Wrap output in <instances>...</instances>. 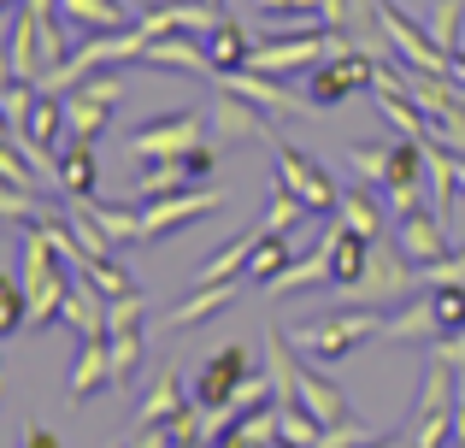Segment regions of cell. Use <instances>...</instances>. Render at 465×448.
<instances>
[{
	"label": "cell",
	"instance_id": "19",
	"mask_svg": "<svg viewBox=\"0 0 465 448\" xmlns=\"http://www.w3.org/2000/svg\"><path fill=\"white\" fill-rule=\"evenodd\" d=\"M436 336H442V324H436L430 295H412L401 313L383 319V336H377V343H436Z\"/></svg>",
	"mask_w": 465,
	"mask_h": 448
},
{
	"label": "cell",
	"instance_id": "30",
	"mask_svg": "<svg viewBox=\"0 0 465 448\" xmlns=\"http://www.w3.org/2000/svg\"><path fill=\"white\" fill-rule=\"evenodd\" d=\"M389 154H395V142H353L348 148V165L360 172V184L377 189V195H383V177H389Z\"/></svg>",
	"mask_w": 465,
	"mask_h": 448
},
{
	"label": "cell",
	"instance_id": "10",
	"mask_svg": "<svg viewBox=\"0 0 465 448\" xmlns=\"http://www.w3.org/2000/svg\"><path fill=\"white\" fill-rule=\"evenodd\" d=\"M142 65H153V71H183V77H218V65H213V54H206V42H194L189 30L153 35V42L142 47Z\"/></svg>",
	"mask_w": 465,
	"mask_h": 448
},
{
	"label": "cell",
	"instance_id": "33",
	"mask_svg": "<svg viewBox=\"0 0 465 448\" xmlns=\"http://www.w3.org/2000/svg\"><path fill=\"white\" fill-rule=\"evenodd\" d=\"M30 331V295L18 277H0V336H24Z\"/></svg>",
	"mask_w": 465,
	"mask_h": 448
},
{
	"label": "cell",
	"instance_id": "25",
	"mask_svg": "<svg viewBox=\"0 0 465 448\" xmlns=\"http://www.w3.org/2000/svg\"><path fill=\"white\" fill-rule=\"evenodd\" d=\"M177 407H183V372H177V366H165V372H159V378L148 383V395H142L136 425H165Z\"/></svg>",
	"mask_w": 465,
	"mask_h": 448
},
{
	"label": "cell",
	"instance_id": "3",
	"mask_svg": "<svg viewBox=\"0 0 465 448\" xmlns=\"http://www.w3.org/2000/svg\"><path fill=\"white\" fill-rule=\"evenodd\" d=\"M206 118L201 113H165V118H148V124H136L130 130V154L136 160H183L189 148H201L206 142Z\"/></svg>",
	"mask_w": 465,
	"mask_h": 448
},
{
	"label": "cell",
	"instance_id": "8",
	"mask_svg": "<svg viewBox=\"0 0 465 448\" xmlns=\"http://www.w3.org/2000/svg\"><path fill=\"white\" fill-rule=\"evenodd\" d=\"M242 378H253V354H248L242 343H230V348H218V354L206 360L201 372H194V390H189V395H194L201 407H224L230 395L242 390Z\"/></svg>",
	"mask_w": 465,
	"mask_h": 448
},
{
	"label": "cell",
	"instance_id": "46",
	"mask_svg": "<svg viewBox=\"0 0 465 448\" xmlns=\"http://www.w3.org/2000/svg\"><path fill=\"white\" fill-rule=\"evenodd\" d=\"M213 6H218V12H224V0H213Z\"/></svg>",
	"mask_w": 465,
	"mask_h": 448
},
{
	"label": "cell",
	"instance_id": "31",
	"mask_svg": "<svg viewBox=\"0 0 465 448\" xmlns=\"http://www.w3.org/2000/svg\"><path fill=\"white\" fill-rule=\"evenodd\" d=\"M77 277H89V284L101 289L106 301H113V295H130V289H136V277H130L124 265L113 260V254H94V260H83V265H77Z\"/></svg>",
	"mask_w": 465,
	"mask_h": 448
},
{
	"label": "cell",
	"instance_id": "43",
	"mask_svg": "<svg viewBox=\"0 0 465 448\" xmlns=\"http://www.w3.org/2000/svg\"><path fill=\"white\" fill-rule=\"evenodd\" d=\"M454 77L465 83V47H460V54H454Z\"/></svg>",
	"mask_w": 465,
	"mask_h": 448
},
{
	"label": "cell",
	"instance_id": "6",
	"mask_svg": "<svg viewBox=\"0 0 465 448\" xmlns=\"http://www.w3.org/2000/svg\"><path fill=\"white\" fill-rule=\"evenodd\" d=\"M113 101H124V77H89L65 95V130L71 142H94L113 118Z\"/></svg>",
	"mask_w": 465,
	"mask_h": 448
},
{
	"label": "cell",
	"instance_id": "16",
	"mask_svg": "<svg viewBox=\"0 0 465 448\" xmlns=\"http://www.w3.org/2000/svg\"><path fill=\"white\" fill-rule=\"evenodd\" d=\"M59 319L77 331V343H89V336H113V331H106V295L89 284V277H77V284H71L65 313H59Z\"/></svg>",
	"mask_w": 465,
	"mask_h": 448
},
{
	"label": "cell",
	"instance_id": "4",
	"mask_svg": "<svg viewBox=\"0 0 465 448\" xmlns=\"http://www.w3.org/2000/svg\"><path fill=\"white\" fill-rule=\"evenodd\" d=\"M272 160H277V184L289 189V195H301V207L307 213H336V201H341V189L330 184V172L318 160H307V154L301 148H289V142H277L272 148Z\"/></svg>",
	"mask_w": 465,
	"mask_h": 448
},
{
	"label": "cell",
	"instance_id": "40",
	"mask_svg": "<svg viewBox=\"0 0 465 448\" xmlns=\"http://www.w3.org/2000/svg\"><path fill=\"white\" fill-rule=\"evenodd\" d=\"M454 443H465V366H454Z\"/></svg>",
	"mask_w": 465,
	"mask_h": 448
},
{
	"label": "cell",
	"instance_id": "11",
	"mask_svg": "<svg viewBox=\"0 0 465 448\" xmlns=\"http://www.w3.org/2000/svg\"><path fill=\"white\" fill-rule=\"evenodd\" d=\"M218 18H224V12H218L213 0H159V6H148L136 18V30L153 42V35H177V30H189V35L194 30H213Z\"/></svg>",
	"mask_w": 465,
	"mask_h": 448
},
{
	"label": "cell",
	"instance_id": "18",
	"mask_svg": "<svg viewBox=\"0 0 465 448\" xmlns=\"http://www.w3.org/2000/svg\"><path fill=\"white\" fill-rule=\"evenodd\" d=\"M401 248L412 254V260L419 265H436V260H448V230H442V219H436V213H407V219H401Z\"/></svg>",
	"mask_w": 465,
	"mask_h": 448
},
{
	"label": "cell",
	"instance_id": "34",
	"mask_svg": "<svg viewBox=\"0 0 465 448\" xmlns=\"http://www.w3.org/2000/svg\"><path fill=\"white\" fill-rule=\"evenodd\" d=\"M301 219H307V207H301V195H289L283 184H277L272 177V201H265V230H272V236H289V230H295Z\"/></svg>",
	"mask_w": 465,
	"mask_h": 448
},
{
	"label": "cell",
	"instance_id": "20",
	"mask_svg": "<svg viewBox=\"0 0 465 448\" xmlns=\"http://www.w3.org/2000/svg\"><path fill=\"white\" fill-rule=\"evenodd\" d=\"M194 177H189V160H153L148 172L136 177V184L124 189L130 201H136V207H148V201H165V195H183V189H189Z\"/></svg>",
	"mask_w": 465,
	"mask_h": 448
},
{
	"label": "cell",
	"instance_id": "7",
	"mask_svg": "<svg viewBox=\"0 0 465 448\" xmlns=\"http://www.w3.org/2000/svg\"><path fill=\"white\" fill-rule=\"evenodd\" d=\"M224 207V189L206 184V189H183V195H165V201H148V213H142V242H165L171 230L206 219V213Z\"/></svg>",
	"mask_w": 465,
	"mask_h": 448
},
{
	"label": "cell",
	"instance_id": "37",
	"mask_svg": "<svg viewBox=\"0 0 465 448\" xmlns=\"http://www.w3.org/2000/svg\"><path fill=\"white\" fill-rule=\"evenodd\" d=\"M142 324H148V295L142 289L106 301V331H142Z\"/></svg>",
	"mask_w": 465,
	"mask_h": 448
},
{
	"label": "cell",
	"instance_id": "17",
	"mask_svg": "<svg viewBox=\"0 0 465 448\" xmlns=\"http://www.w3.org/2000/svg\"><path fill=\"white\" fill-rule=\"evenodd\" d=\"M301 289H336V272H330V242L318 236L312 254H301V260H289V272L277 277L265 295H301Z\"/></svg>",
	"mask_w": 465,
	"mask_h": 448
},
{
	"label": "cell",
	"instance_id": "47",
	"mask_svg": "<svg viewBox=\"0 0 465 448\" xmlns=\"http://www.w3.org/2000/svg\"><path fill=\"white\" fill-rule=\"evenodd\" d=\"M454 448H465V443H454Z\"/></svg>",
	"mask_w": 465,
	"mask_h": 448
},
{
	"label": "cell",
	"instance_id": "36",
	"mask_svg": "<svg viewBox=\"0 0 465 448\" xmlns=\"http://www.w3.org/2000/svg\"><path fill=\"white\" fill-rule=\"evenodd\" d=\"M430 307H436V324H442V336L465 331V284H436V289H430Z\"/></svg>",
	"mask_w": 465,
	"mask_h": 448
},
{
	"label": "cell",
	"instance_id": "21",
	"mask_svg": "<svg viewBox=\"0 0 465 448\" xmlns=\"http://www.w3.org/2000/svg\"><path fill=\"white\" fill-rule=\"evenodd\" d=\"M336 219L348 224V230H360L365 242H383V201H377V189H371V184H360V189H341V201H336Z\"/></svg>",
	"mask_w": 465,
	"mask_h": 448
},
{
	"label": "cell",
	"instance_id": "29",
	"mask_svg": "<svg viewBox=\"0 0 465 448\" xmlns=\"http://www.w3.org/2000/svg\"><path fill=\"white\" fill-rule=\"evenodd\" d=\"M277 437H283L289 448H318L324 425H318V419H312L301 402H277Z\"/></svg>",
	"mask_w": 465,
	"mask_h": 448
},
{
	"label": "cell",
	"instance_id": "26",
	"mask_svg": "<svg viewBox=\"0 0 465 448\" xmlns=\"http://www.w3.org/2000/svg\"><path fill=\"white\" fill-rule=\"evenodd\" d=\"M59 12H65L71 24H83L89 35H101V30H124V0H59Z\"/></svg>",
	"mask_w": 465,
	"mask_h": 448
},
{
	"label": "cell",
	"instance_id": "23",
	"mask_svg": "<svg viewBox=\"0 0 465 448\" xmlns=\"http://www.w3.org/2000/svg\"><path fill=\"white\" fill-rule=\"evenodd\" d=\"M101 165H94V142H71L59 148V195H94Z\"/></svg>",
	"mask_w": 465,
	"mask_h": 448
},
{
	"label": "cell",
	"instance_id": "22",
	"mask_svg": "<svg viewBox=\"0 0 465 448\" xmlns=\"http://www.w3.org/2000/svg\"><path fill=\"white\" fill-rule=\"evenodd\" d=\"M71 201H83L89 219L101 224L118 248H136V242H142V207H136V201H130V207H113V201H94V195H71Z\"/></svg>",
	"mask_w": 465,
	"mask_h": 448
},
{
	"label": "cell",
	"instance_id": "38",
	"mask_svg": "<svg viewBox=\"0 0 465 448\" xmlns=\"http://www.w3.org/2000/svg\"><path fill=\"white\" fill-rule=\"evenodd\" d=\"M460 18H465V0H436V18H430V35L448 47V54H460Z\"/></svg>",
	"mask_w": 465,
	"mask_h": 448
},
{
	"label": "cell",
	"instance_id": "35",
	"mask_svg": "<svg viewBox=\"0 0 465 448\" xmlns=\"http://www.w3.org/2000/svg\"><path fill=\"white\" fill-rule=\"evenodd\" d=\"M35 95H42V83H18V77H6V89H0V113H6V130H24V124H30Z\"/></svg>",
	"mask_w": 465,
	"mask_h": 448
},
{
	"label": "cell",
	"instance_id": "24",
	"mask_svg": "<svg viewBox=\"0 0 465 448\" xmlns=\"http://www.w3.org/2000/svg\"><path fill=\"white\" fill-rule=\"evenodd\" d=\"M206 54H213L218 71H236V65H248V59H253V42H248V30L224 12V18L206 30Z\"/></svg>",
	"mask_w": 465,
	"mask_h": 448
},
{
	"label": "cell",
	"instance_id": "32",
	"mask_svg": "<svg viewBox=\"0 0 465 448\" xmlns=\"http://www.w3.org/2000/svg\"><path fill=\"white\" fill-rule=\"evenodd\" d=\"M0 219H6L12 230H30V224H42V219H54V213L42 207V201L30 195V189H18V184H6L0 189Z\"/></svg>",
	"mask_w": 465,
	"mask_h": 448
},
{
	"label": "cell",
	"instance_id": "14",
	"mask_svg": "<svg viewBox=\"0 0 465 448\" xmlns=\"http://www.w3.org/2000/svg\"><path fill=\"white\" fill-rule=\"evenodd\" d=\"M71 402H89L94 390H113V343L106 336H89L77 343V360H71Z\"/></svg>",
	"mask_w": 465,
	"mask_h": 448
},
{
	"label": "cell",
	"instance_id": "5",
	"mask_svg": "<svg viewBox=\"0 0 465 448\" xmlns=\"http://www.w3.org/2000/svg\"><path fill=\"white\" fill-rule=\"evenodd\" d=\"M206 124H213V142L224 148V142H265V148H277V130H272V113L253 101H242V95L218 89L213 95V113H206Z\"/></svg>",
	"mask_w": 465,
	"mask_h": 448
},
{
	"label": "cell",
	"instance_id": "1",
	"mask_svg": "<svg viewBox=\"0 0 465 448\" xmlns=\"http://www.w3.org/2000/svg\"><path fill=\"white\" fill-rule=\"evenodd\" d=\"M295 336V348L301 354H312V360H341V354H353L360 343H371V336H383V319H377L371 307H353V313H330V319H312V324H301V331H289Z\"/></svg>",
	"mask_w": 465,
	"mask_h": 448
},
{
	"label": "cell",
	"instance_id": "2",
	"mask_svg": "<svg viewBox=\"0 0 465 448\" xmlns=\"http://www.w3.org/2000/svg\"><path fill=\"white\" fill-rule=\"evenodd\" d=\"M424 289V265L401 242H371V265L348 295H377V301H412Z\"/></svg>",
	"mask_w": 465,
	"mask_h": 448
},
{
	"label": "cell",
	"instance_id": "15",
	"mask_svg": "<svg viewBox=\"0 0 465 448\" xmlns=\"http://www.w3.org/2000/svg\"><path fill=\"white\" fill-rule=\"evenodd\" d=\"M260 242H265V224H248L242 236H230V248H218L213 260L194 272V284H230V277H242L253 265V254H260Z\"/></svg>",
	"mask_w": 465,
	"mask_h": 448
},
{
	"label": "cell",
	"instance_id": "9",
	"mask_svg": "<svg viewBox=\"0 0 465 448\" xmlns=\"http://www.w3.org/2000/svg\"><path fill=\"white\" fill-rule=\"evenodd\" d=\"M371 77H377V65H371L365 54H336V59H324V65L312 71L307 101H318V106H341L348 95H365V89H371Z\"/></svg>",
	"mask_w": 465,
	"mask_h": 448
},
{
	"label": "cell",
	"instance_id": "41",
	"mask_svg": "<svg viewBox=\"0 0 465 448\" xmlns=\"http://www.w3.org/2000/svg\"><path fill=\"white\" fill-rule=\"evenodd\" d=\"M24 448H59V431H47L42 419H30V425H24Z\"/></svg>",
	"mask_w": 465,
	"mask_h": 448
},
{
	"label": "cell",
	"instance_id": "42",
	"mask_svg": "<svg viewBox=\"0 0 465 448\" xmlns=\"http://www.w3.org/2000/svg\"><path fill=\"white\" fill-rule=\"evenodd\" d=\"M436 136H442L454 154H465V124H448V130H436Z\"/></svg>",
	"mask_w": 465,
	"mask_h": 448
},
{
	"label": "cell",
	"instance_id": "28",
	"mask_svg": "<svg viewBox=\"0 0 465 448\" xmlns=\"http://www.w3.org/2000/svg\"><path fill=\"white\" fill-rule=\"evenodd\" d=\"M106 343H113V390H130V378H136L142 360H148V336L142 331H113Z\"/></svg>",
	"mask_w": 465,
	"mask_h": 448
},
{
	"label": "cell",
	"instance_id": "12",
	"mask_svg": "<svg viewBox=\"0 0 465 448\" xmlns=\"http://www.w3.org/2000/svg\"><path fill=\"white\" fill-rule=\"evenodd\" d=\"M236 295H242L236 277H230V284H194L189 301H177L171 313H159V331H194V324H206L213 313H224Z\"/></svg>",
	"mask_w": 465,
	"mask_h": 448
},
{
	"label": "cell",
	"instance_id": "44",
	"mask_svg": "<svg viewBox=\"0 0 465 448\" xmlns=\"http://www.w3.org/2000/svg\"><path fill=\"white\" fill-rule=\"evenodd\" d=\"M365 448H371V443H365ZM377 448H407V437H389V443H377Z\"/></svg>",
	"mask_w": 465,
	"mask_h": 448
},
{
	"label": "cell",
	"instance_id": "27",
	"mask_svg": "<svg viewBox=\"0 0 465 448\" xmlns=\"http://www.w3.org/2000/svg\"><path fill=\"white\" fill-rule=\"evenodd\" d=\"M289 260H295V248H289V236H272V230H265L260 254H253V265H248V284H253V289H272L277 277L289 272Z\"/></svg>",
	"mask_w": 465,
	"mask_h": 448
},
{
	"label": "cell",
	"instance_id": "39",
	"mask_svg": "<svg viewBox=\"0 0 465 448\" xmlns=\"http://www.w3.org/2000/svg\"><path fill=\"white\" fill-rule=\"evenodd\" d=\"M130 448H177V437H171V425H136Z\"/></svg>",
	"mask_w": 465,
	"mask_h": 448
},
{
	"label": "cell",
	"instance_id": "45",
	"mask_svg": "<svg viewBox=\"0 0 465 448\" xmlns=\"http://www.w3.org/2000/svg\"><path fill=\"white\" fill-rule=\"evenodd\" d=\"M177 448H201V443H177Z\"/></svg>",
	"mask_w": 465,
	"mask_h": 448
},
{
	"label": "cell",
	"instance_id": "13",
	"mask_svg": "<svg viewBox=\"0 0 465 448\" xmlns=\"http://www.w3.org/2000/svg\"><path fill=\"white\" fill-rule=\"evenodd\" d=\"M42 35H35V18H30V6H18L12 12V30H6V77H18V83H42Z\"/></svg>",
	"mask_w": 465,
	"mask_h": 448
}]
</instances>
